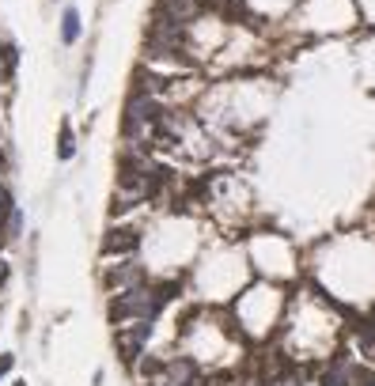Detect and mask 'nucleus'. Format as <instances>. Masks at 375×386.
Masks as SVG:
<instances>
[{"label": "nucleus", "instance_id": "1", "mask_svg": "<svg viewBox=\"0 0 375 386\" xmlns=\"http://www.w3.org/2000/svg\"><path fill=\"white\" fill-rule=\"evenodd\" d=\"M284 307H289V292H284L281 284H273V280H254L250 288H243V292L235 295L228 318H231V326L239 329L243 341H266V337H273L277 329H281Z\"/></svg>", "mask_w": 375, "mask_h": 386}, {"label": "nucleus", "instance_id": "2", "mask_svg": "<svg viewBox=\"0 0 375 386\" xmlns=\"http://www.w3.org/2000/svg\"><path fill=\"white\" fill-rule=\"evenodd\" d=\"M152 337H156V322H125V326H114V349L133 367L148 352Z\"/></svg>", "mask_w": 375, "mask_h": 386}, {"label": "nucleus", "instance_id": "3", "mask_svg": "<svg viewBox=\"0 0 375 386\" xmlns=\"http://www.w3.org/2000/svg\"><path fill=\"white\" fill-rule=\"evenodd\" d=\"M148 277V265L140 261L137 254L133 257H118V261H110V265H102V288H107L110 295L114 292H125V288H137V284H145Z\"/></svg>", "mask_w": 375, "mask_h": 386}, {"label": "nucleus", "instance_id": "4", "mask_svg": "<svg viewBox=\"0 0 375 386\" xmlns=\"http://www.w3.org/2000/svg\"><path fill=\"white\" fill-rule=\"evenodd\" d=\"M145 246V228L140 223H114V228H107V235H102V257H133Z\"/></svg>", "mask_w": 375, "mask_h": 386}, {"label": "nucleus", "instance_id": "5", "mask_svg": "<svg viewBox=\"0 0 375 386\" xmlns=\"http://www.w3.org/2000/svg\"><path fill=\"white\" fill-rule=\"evenodd\" d=\"M311 367H315V386H353V356L341 349L315 360Z\"/></svg>", "mask_w": 375, "mask_h": 386}, {"label": "nucleus", "instance_id": "6", "mask_svg": "<svg viewBox=\"0 0 375 386\" xmlns=\"http://www.w3.org/2000/svg\"><path fill=\"white\" fill-rule=\"evenodd\" d=\"M156 15H167V19H174V23H197L205 15V4L201 0H156V8H152Z\"/></svg>", "mask_w": 375, "mask_h": 386}, {"label": "nucleus", "instance_id": "7", "mask_svg": "<svg viewBox=\"0 0 375 386\" xmlns=\"http://www.w3.org/2000/svg\"><path fill=\"white\" fill-rule=\"evenodd\" d=\"M15 68H19V46L12 38H0V84H15Z\"/></svg>", "mask_w": 375, "mask_h": 386}, {"label": "nucleus", "instance_id": "8", "mask_svg": "<svg viewBox=\"0 0 375 386\" xmlns=\"http://www.w3.org/2000/svg\"><path fill=\"white\" fill-rule=\"evenodd\" d=\"M61 46H76L80 42V35H84V23H80V12H76V4H65L61 8Z\"/></svg>", "mask_w": 375, "mask_h": 386}, {"label": "nucleus", "instance_id": "9", "mask_svg": "<svg viewBox=\"0 0 375 386\" xmlns=\"http://www.w3.org/2000/svg\"><path fill=\"white\" fill-rule=\"evenodd\" d=\"M73 156H76V133H73V122H68V118H61V133H57V159H61V163H68Z\"/></svg>", "mask_w": 375, "mask_h": 386}, {"label": "nucleus", "instance_id": "10", "mask_svg": "<svg viewBox=\"0 0 375 386\" xmlns=\"http://www.w3.org/2000/svg\"><path fill=\"white\" fill-rule=\"evenodd\" d=\"M353 386H375V367L368 360H360V364L353 360Z\"/></svg>", "mask_w": 375, "mask_h": 386}, {"label": "nucleus", "instance_id": "11", "mask_svg": "<svg viewBox=\"0 0 375 386\" xmlns=\"http://www.w3.org/2000/svg\"><path fill=\"white\" fill-rule=\"evenodd\" d=\"M239 383H243V379H235V375H209V379H205V386H239Z\"/></svg>", "mask_w": 375, "mask_h": 386}, {"label": "nucleus", "instance_id": "12", "mask_svg": "<svg viewBox=\"0 0 375 386\" xmlns=\"http://www.w3.org/2000/svg\"><path fill=\"white\" fill-rule=\"evenodd\" d=\"M12 367H15V352H0V379L12 375Z\"/></svg>", "mask_w": 375, "mask_h": 386}, {"label": "nucleus", "instance_id": "13", "mask_svg": "<svg viewBox=\"0 0 375 386\" xmlns=\"http://www.w3.org/2000/svg\"><path fill=\"white\" fill-rule=\"evenodd\" d=\"M8 277H12V265H8V261H4V257H0V288H4V284H8Z\"/></svg>", "mask_w": 375, "mask_h": 386}, {"label": "nucleus", "instance_id": "14", "mask_svg": "<svg viewBox=\"0 0 375 386\" xmlns=\"http://www.w3.org/2000/svg\"><path fill=\"white\" fill-rule=\"evenodd\" d=\"M12 386H27V383H23V379H15V383H12Z\"/></svg>", "mask_w": 375, "mask_h": 386}, {"label": "nucleus", "instance_id": "15", "mask_svg": "<svg viewBox=\"0 0 375 386\" xmlns=\"http://www.w3.org/2000/svg\"><path fill=\"white\" fill-rule=\"evenodd\" d=\"M239 386H250V383H239Z\"/></svg>", "mask_w": 375, "mask_h": 386}]
</instances>
